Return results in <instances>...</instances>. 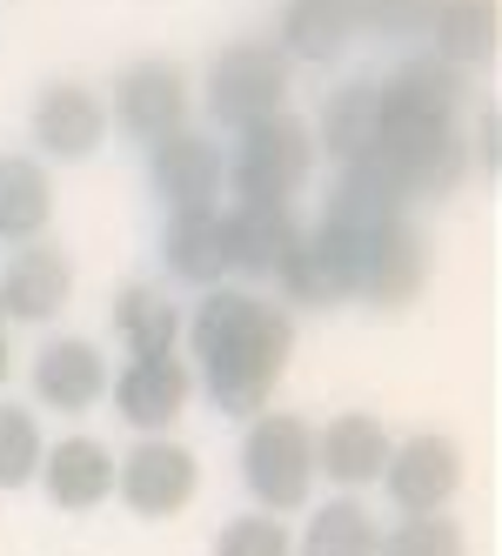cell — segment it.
<instances>
[{"label":"cell","instance_id":"cell-1","mask_svg":"<svg viewBox=\"0 0 502 556\" xmlns=\"http://www.w3.org/2000/svg\"><path fill=\"white\" fill-rule=\"evenodd\" d=\"M462 67L436 54H409L389 81H375V168L402 202H442L469 175V141H462Z\"/></svg>","mask_w":502,"mask_h":556},{"label":"cell","instance_id":"cell-2","mask_svg":"<svg viewBox=\"0 0 502 556\" xmlns=\"http://www.w3.org/2000/svg\"><path fill=\"white\" fill-rule=\"evenodd\" d=\"M188 336V376L221 416H261L275 395L288 355H295V315L255 289H208L195 315L181 323Z\"/></svg>","mask_w":502,"mask_h":556},{"label":"cell","instance_id":"cell-3","mask_svg":"<svg viewBox=\"0 0 502 556\" xmlns=\"http://www.w3.org/2000/svg\"><path fill=\"white\" fill-rule=\"evenodd\" d=\"M242 483L268 516H288L308 509L316 496V422L295 416V409H261L242 435Z\"/></svg>","mask_w":502,"mask_h":556},{"label":"cell","instance_id":"cell-4","mask_svg":"<svg viewBox=\"0 0 502 556\" xmlns=\"http://www.w3.org/2000/svg\"><path fill=\"white\" fill-rule=\"evenodd\" d=\"M316 175V135H308L301 114H268V122L235 135L228 154V188L235 202H268V208H295V194Z\"/></svg>","mask_w":502,"mask_h":556},{"label":"cell","instance_id":"cell-5","mask_svg":"<svg viewBox=\"0 0 502 556\" xmlns=\"http://www.w3.org/2000/svg\"><path fill=\"white\" fill-rule=\"evenodd\" d=\"M288 61L268 48V41H228L208 54V74H202V108L208 122L242 135L255 122H268V114L288 108Z\"/></svg>","mask_w":502,"mask_h":556},{"label":"cell","instance_id":"cell-6","mask_svg":"<svg viewBox=\"0 0 502 556\" xmlns=\"http://www.w3.org/2000/svg\"><path fill=\"white\" fill-rule=\"evenodd\" d=\"M107 101V128H121L128 141H168L188 128V108H195V81H188V67L168 61V54H141L114 74V94Z\"/></svg>","mask_w":502,"mask_h":556},{"label":"cell","instance_id":"cell-7","mask_svg":"<svg viewBox=\"0 0 502 556\" xmlns=\"http://www.w3.org/2000/svg\"><path fill=\"white\" fill-rule=\"evenodd\" d=\"M114 490H121V503L141 523H162V516H181L195 503L202 463H195V450H181L175 435H141V443L114 463Z\"/></svg>","mask_w":502,"mask_h":556},{"label":"cell","instance_id":"cell-8","mask_svg":"<svg viewBox=\"0 0 502 556\" xmlns=\"http://www.w3.org/2000/svg\"><path fill=\"white\" fill-rule=\"evenodd\" d=\"M27 154L34 162H94L101 141H107V101L88 88V81H48L34 94V114H27Z\"/></svg>","mask_w":502,"mask_h":556},{"label":"cell","instance_id":"cell-9","mask_svg":"<svg viewBox=\"0 0 502 556\" xmlns=\"http://www.w3.org/2000/svg\"><path fill=\"white\" fill-rule=\"evenodd\" d=\"M147 188L162 194L168 215H188V208H221V188H228V154L215 135L202 128H181L168 141L147 148Z\"/></svg>","mask_w":502,"mask_h":556},{"label":"cell","instance_id":"cell-10","mask_svg":"<svg viewBox=\"0 0 502 556\" xmlns=\"http://www.w3.org/2000/svg\"><path fill=\"white\" fill-rule=\"evenodd\" d=\"M382 483H389V503L402 516H442L462 490V443L442 429H422L409 443L389 450V469H382Z\"/></svg>","mask_w":502,"mask_h":556},{"label":"cell","instance_id":"cell-11","mask_svg":"<svg viewBox=\"0 0 502 556\" xmlns=\"http://www.w3.org/2000/svg\"><path fill=\"white\" fill-rule=\"evenodd\" d=\"M114 395V416L141 435H175L188 395H195V376H188L181 355H134L121 376H107Z\"/></svg>","mask_w":502,"mask_h":556},{"label":"cell","instance_id":"cell-12","mask_svg":"<svg viewBox=\"0 0 502 556\" xmlns=\"http://www.w3.org/2000/svg\"><path fill=\"white\" fill-rule=\"evenodd\" d=\"M389 422L375 409H342L316 429V476H329L335 490H369L389 469Z\"/></svg>","mask_w":502,"mask_h":556},{"label":"cell","instance_id":"cell-13","mask_svg":"<svg viewBox=\"0 0 502 556\" xmlns=\"http://www.w3.org/2000/svg\"><path fill=\"white\" fill-rule=\"evenodd\" d=\"M74 295V262L67 249H54L48 235L41 242H21L0 268V315H14V323H54Z\"/></svg>","mask_w":502,"mask_h":556},{"label":"cell","instance_id":"cell-14","mask_svg":"<svg viewBox=\"0 0 502 556\" xmlns=\"http://www.w3.org/2000/svg\"><path fill=\"white\" fill-rule=\"evenodd\" d=\"M107 395V355L88 336H54L34 349V403L61 409V416H81Z\"/></svg>","mask_w":502,"mask_h":556},{"label":"cell","instance_id":"cell-15","mask_svg":"<svg viewBox=\"0 0 502 556\" xmlns=\"http://www.w3.org/2000/svg\"><path fill=\"white\" fill-rule=\"evenodd\" d=\"M356 41V21H349V0H282L275 14V48L288 67H329L342 61Z\"/></svg>","mask_w":502,"mask_h":556},{"label":"cell","instance_id":"cell-16","mask_svg":"<svg viewBox=\"0 0 502 556\" xmlns=\"http://www.w3.org/2000/svg\"><path fill=\"white\" fill-rule=\"evenodd\" d=\"M221 222H228V275H248V282L275 275V268L295 255V242H301L295 208L235 202V208H221Z\"/></svg>","mask_w":502,"mask_h":556},{"label":"cell","instance_id":"cell-17","mask_svg":"<svg viewBox=\"0 0 502 556\" xmlns=\"http://www.w3.org/2000/svg\"><path fill=\"white\" fill-rule=\"evenodd\" d=\"M162 262L181 289H221L228 282V222L221 208H188V215H168L162 228Z\"/></svg>","mask_w":502,"mask_h":556},{"label":"cell","instance_id":"cell-18","mask_svg":"<svg viewBox=\"0 0 502 556\" xmlns=\"http://www.w3.org/2000/svg\"><path fill=\"white\" fill-rule=\"evenodd\" d=\"M41 483L54 496V509H101L114 496V450L94 443V435H61L41 456Z\"/></svg>","mask_w":502,"mask_h":556},{"label":"cell","instance_id":"cell-19","mask_svg":"<svg viewBox=\"0 0 502 556\" xmlns=\"http://www.w3.org/2000/svg\"><path fill=\"white\" fill-rule=\"evenodd\" d=\"M48 222H54V168L21 154V148H8L0 154V242L8 249L41 242Z\"/></svg>","mask_w":502,"mask_h":556},{"label":"cell","instance_id":"cell-20","mask_svg":"<svg viewBox=\"0 0 502 556\" xmlns=\"http://www.w3.org/2000/svg\"><path fill=\"white\" fill-rule=\"evenodd\" d=\"M316 135V154H335V168L349 175L375 154V81L356 74V81H342L329 101H322V122L308 128Z\"/></svg>","mask_w":502,"mask_h":556},{"label":"cell","instance_id":"cell-21","mask_svg":"<svg viewBox=\"0 0 502 556\" xmlns=\"http://www.w3.org/2000/svg\"><path fill=\"white\" fill-rule=\"evenodd\" d=\"M422 41L449 67H476L495 48V0H436L422 21Z\"/></svg>","mask_w":502,"mask_h":556},{"label":"cell","instance_id":"cell-22","mask_svg":"<svg viewBox=\"0 0 502 556\" xmlns=\"http://www.w3.org/2000/svg\"><path fill=\"white\" fill-rule=\"evenodd\" d=\"M114 336L134 355H175L181 349V302L154 282H128L114 295Z\"/></svg>","mask_w":502,"mask_h":556},{"label":"cell","instance_id":"cell-23","mask_svg":"<svg viewBox=\"0 0 502 556\" xmlns=\"http://www.w3.org/2000/svg\"><path fill=\"white\" fill-rule=\"evenodd\" d=\"M382 549V523L356 503V496H335L308 516V530L295 543V556H375Z\"/></svg>","mask_w":502,"mask_h":556},{"label":"cell","instance_id":"cell-24","mask_svg":"<svg viewBox=\"0 0 502 556\" xmlns=\"http://www.w3.org/2000/svg\"><path fill=\"white\" fill-rule=\"evenodd\" d=\"M41 456H48L41 416L21 403H0V490H27L41 476Z\"/></svg>","mask_w":502,"mask_h":556},{"label":"cell","instance_id":"cell-25","mask_svg":"<svg viewBox=\"0 0 502 556\" xmlns=\"http://www.w3.org/2000/svg\"><path fill=\"white\" fill-rule=\"evenodd\" d=\"M375 556H469V536L455 516H402L396 530H382Z\"/></svg>","mask_w":502,"mask_h":556},{"label":"cell","instance_id":"cell-26","mask_svg":"<svg viewBox=\"0 0 502 556\" xmlns=\"http://www.w3.org/2000/svg\"><path fill=\"white\" fill-rule=\"evenodd\" d=\"M215 556H295V536L282 516L248 509V516H228L215 530Z\"/></svg>","mask_w":502,"mask_h":556},{"label":"cell","instance_id":"cell-27","mask_svg":"<svg viewBox=\"0 0 502 556\" xmlns=\"http://www.w3.org/2000/svg\"><path fill=\"white\" fill-rule=\"evenodd\" d=\"M429 8L436 0H349V21L356 34H375V41H415Z\"/></svg>","mask_w":502,"mask_h":556},{"label":"cell","instance_id":"cell-28","mask_svg":"<svg viewBox=\"0 0 502 556\" xmlns=\"http://www.w3.org/2000/svg\"><path fill=\"white\" fill-rule=\"evenodd\" d=\"M8 376H14V342H8V329H0V389H8Z\"/></svg>","mask_w":502,"mask_h":556},{"label":"cell","instance_id":"cell-29","mask_svg":"<svg viewBox=\"0 0 502 556\" xmlns=\"http://www.w3.org/2000/svg\"><path fill=\"white\" fill-rule=\"evenodd\" d=\"M0 329H8V315H0Z\"/></svg>","mask_w":502,"mask_h":556}]
</instances>
